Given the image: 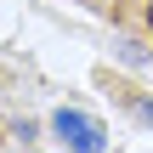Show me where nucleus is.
I'll use <instances>...</instances> for the list:
<instances>
[{"label": "nucleus", "mask_w": 153, "mask_h": 153, "mask_svg": "<svg viewBox=\"0 0 153 153\" xmlns=\"http://www.w3.org/2000/svg\"><path fill=\"white\" fill-rule=\"evenodd\" d=\"M148 28H153V0H148Z\"/></svg>", "instance_id": "3"}, {"label": "nucleus", "mask_w": 153, "mask_h": 153, "mask_svg": "<svg viewBox=\"0 0 153 153\" xmlns=\"http://www.w3.org/2000/svg\"><path fill=\"white\" fill-rule=\"evenodd\" d=\"M51 131H57L74 153H102V148H108V131H102L97 119L74 114V108H57V114H51Z\"/></svg>", "instance_id": "1"}, {"label": "nucleus", "mask_w": 153, "mask_h": 153, "mask_svg": "<svg viewBox=\"0 0 153 153\" xmlns=\"http://www.w3.org/2000/svg\"><path fill=\"white\" fill-rule=\"evenodd\" d=\"M114 91H119V102H125V108H131V114H136V119H142V125L153 131V97H142V91H131V85H114Z\"/></svg>", "instance_id": "2"}]
</instances>
